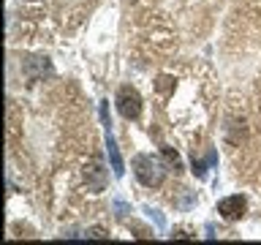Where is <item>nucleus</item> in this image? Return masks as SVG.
Segmentation results:
<instances>
[{
  "label": "nucleus",
  "mask_w": 261,
  "mask_h": 245,
  "mask_svg": "<svg viewBox=\"0 0 261 245\" xmlns=\"http://www.w3.org/2000/svg\"><path fill=\"white\" fill-rule=\"evenodd\" d=\"M134 172H136V177L142 185L158 188L163 183V177H166V163H163V158H155V155H136Z\"/></svg>",
  "instance_id": "1"
},
{
  "label": "nucleus",
  "mask_w": 261,
  "mask_h": 245,
  "mask_svg": "<svg viewBox=\"0 0 261 245\" xmlns=\"http://www.w3.org/2000/svg\"><path fill=\"white\" fill-rule=\"evenodd\" d=\"M117 112L125 120H139V117H142V95H139L136 87L122 85L117 90Z\"/></svg>",
  "instance_id": "2"
},
{
  "label": "nucleus",
  "mask_w": 261,
  "mask_h": 245,
  "mask_svg": "<svg viewBox=\"0 0 261 245\" xmlns=\"http://www.w3.org/2000/svg\"><path fill=\"white\" fill-rule=\"evenodd\" d=\"M245 212H248V199L245 196H226V199L218 202V215L223 220H228V224L240 220Z\"/></svg>",
  "instance_id": "3"
},
{
  "label": "nucleus",
  "mask_w": 261,
  "mask_h": 245,
  "mask_svg": "<svg viewBox=\"0 0 261 245\" xmlns=\"http://www.w3.org/2000/svg\"><path fill=\"white\" fill-rule=\"evenodd\" d=\"M85 183L90 191H103V183H106V172H103V163H101V155H93L90 163L85 166Z\"/></svg>",
  "instance_id": "4"
},
{
  "label": "nucleus",
  "mask_w": 261,
  "mask_h": 245,
  "mask_svg": "<svg viewBox=\"0 0 261 245\" xmlns=\"http://www.w3.org/2000/svg\"><path fill=\"white\" fill-rule=\"evenodd\" d=\"M106 150H109V158H112V172H114L117 177H122V172H125V163H122V158H120L117 142H114V136H112L109 128H106Z\"/></svg>",
  "instance_id": "5"
},
{
  "label": "nucleus",
  "mask_w": 261,
  "mask_h": 245,
  "mask_svg": "<svg viewBox=\"0 0 261 245\" xmlns=\"http://www.w3.org/2000/svg\"><path fill=\"white\" fill-rule=\"evenodd\" d=\"M161 158H163V163H166V169H171L174 175H179V172H182V161H179V155L171 150V147H163V150H161Z\"/></svg>",
  "instance_id": "6"
},
{
  "label": "nucleus",
  "mask_w": 261,
  "mask_h": 245,
  "mask_svg": "<svg viewBox=\"0 0 261 245\" xmlns=\"http://www.w3.org/2000/svg\"><path fill=\"white\" fill-rule=\"evenodd\" d=\"M174 77H166V74H163V77H158V82H155V87H158V93L161 95H171L174 93Z\"/></svg>",
  "instance_id": "7"
},
{
  "label": "nucleus",
  "mask_w": 261,
  "mask_h": 245,
  "mask_svg": "<svg viewBox=\"0 0 261 245\" xmlns=\"http://www.w3.org/2000/svg\"><path fill=\"white\" fill-rule=\"evenodd\" d=\"M87 237H93V240H103V237H109V234H106V229L93 226V229H87Z\"/></svg>",
  "instance_id": "8"
}]
</instances>
